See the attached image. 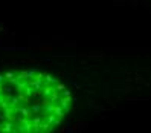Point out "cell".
I'll use <instances>...</instances> for the list:
<instances>
[{"label":"cell","mask_w":151,"mask_h":133,"mask_svg":"<svg viewBox=\"0 0 151 133\" xmlns=\"http://www.w3.org/2000/svg\"><path fill=\"white\" fill-rule=\"evenodd\" d=\"M73 98L66 83L41 69L0 72V133H47L66 119Z\"/></svg>","instance_id":"cell-1"}]
</instances>
